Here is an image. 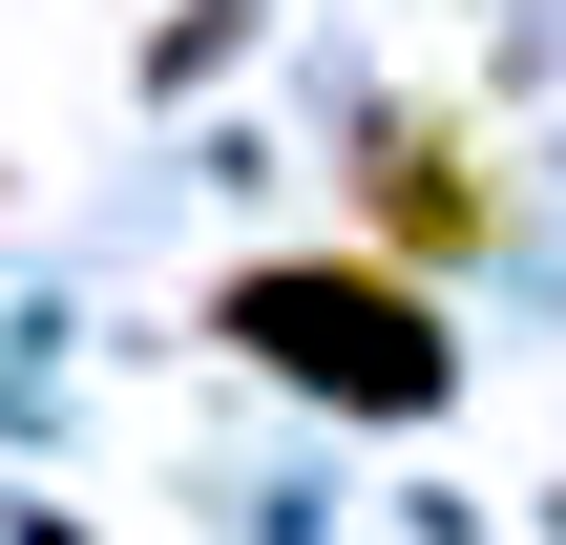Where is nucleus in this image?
Instances as JSON below:
<instances>
[{
	"instance_id": "nucleus-1",
	"label": "nucleus",
	"mask_w": 566,
	"mask_h": 545,
	"mask_svg": "<svg viewBox=\"0 0 566 545\" xmlns=\"http://www.w3.org/2000/svg\"><path fill=\"white\" fill-rule=\"evenodd\" d=\"M210 336H231L252 378H294V399H336V420H441V399H462L441 294L378 273V252H252V273L210 294Z\"/></svg>"
},
{
	"instance_id": "nucleus-2",
	"label": "nucleus",
	"mask_w": 566,
	"mask_h": 545,
	"mask_svg": "<svg viewBox=\"0 0 566 545\" xmlns=\"http://www.w3.org/2000/svg\"><path fill=\"white\" fill-rule=\"evenodd\" d=\"M357 231H378V273H420V252L462 273V252L504 231V189H483V147H462V126L378 105V126H357Z\"/></svg>"
}]
</instances>
